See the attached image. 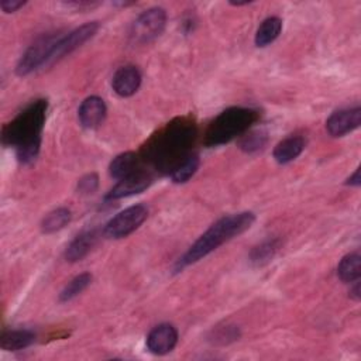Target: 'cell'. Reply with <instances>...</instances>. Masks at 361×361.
<instances>
[{"mask_svg":"<svg viewBox=\"0 0 361 361\" xmlns=\"http://www.w3.org/2000/svg\"><path fill=\"white\" fill-rule=\"evenodd\" d=\"M255 220V216L251 212H241L235 214H228L217 220L212 224L190 247L189 250L179 258L176 264V269H182L190 264L197 262L204 258L216 248H219L226 241L231 240L235 235H240L245 230H248Z\"/></svg>","mask_w":361,"mask_h":361,"instance_id":"obj_1","label":"cell"},{"mask_svg":"<svg viewBox=\"0 0 361 361\" xmlns=\"http://www.w3.org/2000/svg\"><path fill=\"white\" fill-rule=\"evenodd\" d=\"M195 137L193 126L186 120H176L155 137L148 147V155L157 166L171 171L189 154L188 148Z\"/></svg>","mask_w":361,"mask_h":361,"instance_id":"obj_2","label":"cell"},{"mask_svg":"<svg viewBox=\"0 0 361 361\" xmlns=\"http://www.w3.org/2000/svg\"><path fill=\"white\" fill-rule=\"evenodd\" d=\"M47 100H37L24 109L11 123L6 124L1 131L4 145L20 147L25 142L39 140L41 130L47 116Z\"/></svg>","mask_w":361,"mask_h":361,"instance_id":"obj_3","label":"cell"},{"mask_svg":"<svg viewBox=\"0 0 361 361\" xmlns=\"http://www.w3.org/2000/svg\"><path fill=\"white\" fill-rule=\"evenodd\" d=\"M258 120V113L252 109L231 107L220 113L206 133L207 145H220L245 133Z\"/></svg>","mask_w":361,"mask_h":361,"instance_id":"obj_4","label":"cell"},{"mask_svg":"<svg viewBox=\"0 0 361 361\" xmlns=\"http://www.w3.org/2000/svg\"><path fill=\"white\" fill-rule=\"evenodd\" d=\"M166 24V13L161 7H151L142 11L133 23L130 35L137 44H145L159 37Z\"/></svg>","mask_w":361,"mask_h":361,"instance_id":"obj_5","label":"cell"},{"mask_svg":"<svg viewBox=\"0 0 361 361\" xmlns=\"http://www.w3.org/2000/svg\"><path fill=\"white\" fill-rule=\"evenodd\" d=\"M59 38H61L59 35L48 34V35L39 37L34 44H31L27 48V51L21 55V58L16 66L17 75L25 76V75L31 73L32 71H35L37 68L47 65L49 55Z\"/></svg>","mask_w":361,"mask_h":361,"instance_id":"obj_6","label":"cell"},{"mask_svg":"<svg viewBox=\"0 0 361 361\" xmlns=\"http://www.w3.org/2000/svg\"><path fill=\"white\" fill-rule=\"evenodd\" d=\"M148 217V209L144 204H134L116 214L106 226L104 235L107 238H123L135 231Z\"/></svg>","mask_w":361,"mask_h":361,"instance_id":"obj_7","label":"cell"},{"mask_svg":"<svg viewBox=\"0 0 361 361\" xmlns=\"http://www.w3.org/2000/svg\"><path fill=\"white\" fill-rule=\"evenodd\" d=\"M97 30H99V23L90 21V23H86V24L75 28L73 31L68 32L66 35L61 37L58 39V42L55 44L47 65H52L54 62L59 61L65 55H69L71 52H73L75 49L82 47L97 32Z\"/></svg>","mask_w":361,"mask_h":361,"instance_id":"obj_8","label":"cell"},{"mask_svg":"<svg viewBox=\"0 0 361 361\" xmlns=\"http://www.w3.org/2000/svg\"><path fill=\"white\" fill-rule=\"evenodd\" d=\"M361 124V109L353 107V109H344L334 111L326 121V130L331 137H343L355 128H358Z\"/></svg>","mask_w":361,"mask_h":361,"instance_id":"obj_9","label":"cell"},{"mask_svg":"<svg viewBox=\"0 0 361 361\" xmlns=\"http://www.w3.org/2000/svg\"><path fill=\"white\" fill-rule=\"evenodd\" d=\"M178 343V331L172 324L164 323L154 327L147 336V348L155 355L171 353Z\"/></svg>","mask_w":361,"mask_h":361,"instance_id":"obj_10","label":"cell"},{"mask_svg":"<svg viewBox=\"0 0 361 361\" xmlns=\"http://www.w3.org/2000/svg\"><path fill=\"white\" fill-rule=\"evenodd\" d=\"M151 183L149 175H147L142 171H137L133 175H128L117 182L116 186L109 192L106 196L107 199H121L131 195H137L144 192Z\"/></svg>","mask_w":361,"mask_h":361,"instance_id":"obj_11","label":"cell"},{"mask_svg":"<svg viewBox=\"0 0 361 361\" xmlns=\"http://www.w3.org/2000/svg\"><path fill=\"white\" fill-rule=\"evenodd\" d=\"M140 85H141V73L135 66H131V65L118 68L111 79L113 90L121 97L133 96L138 90Z\"/></svg>","mask_w":361,"mask_h":361,"instance_id":"obj_12","label":"cell"},{"mask_svg":"<svg viewBox=\"0 0 361 361\" xmlns=\"http://www.w3.org/2000/svg\"><path fill=\"white\" fill-rule=\"evenodd\" d=\"M79 121L85 128H96L106 117V104L102 97L90 96L85 99L78 111Z\"/></svg>","mask_w":361,"mask_h":361,"instance_id":"obj_13","label":"cell"},{"mask_svg":"<svg viewBox=\"0 0 361 361\" xmlns=\"http://www.w3.org/2000/svg\"><path fill=\"white\" fill-rule=\"evenodd\" d=\"M305 149V140L299 135H292L282 140L274 149V158L278 164H288L296 159Z\"/></svg>","mask_w":361,"mask_h":361,"instance_id":"obj_14","label":"cell"},{"mask_svg":"<svg viewBox=\"0 0 361 361\" xmlns=\"http://www.w3.org/2000/svg\"><path fill=\"white\" fill-rule=\"evenodd\" d=\"M94 243H96L94 231H85V233L79 234L68 245V248L65 251V259L69 262L80 261L82 258H85L89 254V251L92 250Z\"/></svg>","mask_w":361,"mask_h":361,"instance_id":"obj_15","label":"cell"},{"mask_svg":"<svg viewBox=\"0 0 361 361\" xmlns=\"http://www.w3.org/2000/svg\"><path fill=\"white\" fill-rule=\"evenodd\" d=\"M138 169V157L135 152H123L113 158L109 166V172L116 179H123L128 175H133Z\"/></svg>","mask_w":361,"mask_h":361,"instance_id":"obj_16","label":"cell"},{"mask_svg":"<svg viewBox=\"0 0 361 361\" xmlns=\"http://www.w3.org/2000/svg\"><path fill=\"white\" fill-rule=\"evenodd\" d=\"M35 341V334L30 330H8L1 334L0 347L6 351L27 348Z\"/></svg>","mask_w":361,"mask_h":361,"instance_id":"obj_17","label":"cell"},{"mask_svg":"<svg viewBox=\"0 0 361 361\" xmlns=\"http://www.w3.org/2000/svg\"><path fill=\"white\" fill-rule=\"evenodd\" d=\"M282 30V21L278 17H268L265 18L257 30L255 34V45L257 47H267L274 42Z\"/></svg>","mask_w":361,"mask_h":361,"instance_id":"obj_18","label":"cell"},{"mask_svg":"<svg viewBox=\"0 0 361 361\" xmlns=\"http://www.w3.org/2000/svg\"><path fill=\"white\" fill-rule=\"evenodd\" d=\"M337 275L343 282H354L361 275V257L358 252H350L340 261Z\"/></svg>","mask_w":361,"mask_h":361,"instance_id":"obj_19","label":"cell"},{"mask_svg":"<svg viewBox=\"0 0 361 361\" xmlns=\"http://www.w3.org/2000/svg\"><path fill=\"white\" fill-rule=\"evenodd\" d=\"M200 164L199 155L189 154L186 155L172 171H171V179L175 183H185L188 182L197 171Z\"/></svg>","mask_w":361,"mask_h":361,"instance_id":"obj_20","label":"cell"},{"mask_svg":"<svg viewBox=\"0 0 361 361\" xmlns=\"http://www.w3.org/2000/svg\"><path fill=\"white\" fill-rule=\"evenodd\" d=\"M71 210L66 207H59L48 213L41 223V230L47 234L55 233L61 228H63L71 221Z\"/></svg>","mask_w":361,"mask_h":361,"instance_id":"obj_21","label":"cell"},{"mask_svg":"<svg viewBox=\"0 0 361 361\" xmlns=\"http://www.w3.org/2000/svg\"><path fill=\"white\" fill-rule=\"evenodd\" d=\"M278 248H279V240L278 238L267 240V241H264L259 245L252 248V251L250 254V261L257 267L265 265L267 262H269L274 258Z\"/></svg>","mask_w":361,"mask_h":361,"instance_id":"obj_22","label":"cell"},{"mask_svg":"<svg viewBox=\"0 0 361 361\" xmlns=\"http://www.w3.org/2000/svg\"><path fill=\"white\" fill-rule=\"evenodd\" d=\"M92 282V275L87 272H83L80 275H76L72 281H69L66 283V286L62 289V292L59 293V300L61 302H68L71 299H73L75 296H78L79 293H82L89 283Z\"/></svg>","mask_w":361,"mask_h":361,"instance_id":"obj_23","label":"cell"},{"mask_svg":"<svg viewBox=\"0 0 361 361\" xmlns=\"http://www.w3.org/2000/svg\"><path fill=\"white\" fill-rule=\"evenodd\" d=\"M267 142V135L262 131H251L241 137L240 148L245 152H254L261 149Z\"/></svg>","mask_w":361,"mask_h":361,"instance_id":"obj_24","label":"cell"},{"mask_svg":"<svg viewBox=\"0 0 361 361\" xmlns=\"http://www.w3.org/2000/svg\"><path fill=\"white\" fill-rule=\"evenodd\" d=\"M39 147H41V138L30 141V142H25L23 145L17 147L16 152H17L18 161L23 162V164L32 162L37 158L38 152H39Z\"/></svg>","mask_w":361,"mask_h":361,"instance_id":"obj_25","label":"cell"},{"mask_svg":"<svg viewBox=\"0 0 361 361\" xmlns=\"http://www.w3.org/2000/svg\"><path fill=\"white\" fill-rule=\"evenodd\" d=\"M99 185V178L96 173H87L83 178L79 179L78 182V190L83 195H89L93 193L97 189Z\"/></svg>","mask_w":361,"mask_h":361,"instance_id":"obj_26","label":"cell"},{"mask_svg":"<svg viewBox=\"0 0 361 361\" xmlns=\"http://www.w3.org/2000/svg\"><path fill=\"white\" fill-rule=\"evenodd\" d=\"M25 4V1L23 0H1L0 1V7L4 13H14L18 8H21Z\"/></svg>","mask_w":361,"mask_h":361,"instance_id":"obj_27","label":"cell"},{"mask_svg":"<svg viewBox=\"0 0 361 361\" xmlns=\"http://www.w3.org/2000/svg\"><path fill=\"white\" fill-rule=\"evenodd\" d=\"M347 185H351V186H360L361 183V178H360V169H355V172L347 179L345 182Z\"/></svg>","mask_w":361,"mask_h":361,"instance_id":"obj_28","label":"cell"},{"mask_svg":"<svg viewBox=\"0 0 361 361\" xmlns=\"http://www.w3.org/2000/svg\"><path fill=\"white\" fill-rule=\"evenodd\" d=\"M350 298H353L354 300H358L360 299V283L357 282L354 285V288L350 290Z\"/></svg>","mask_w":361,"mask_h":361,"instance_id":"obj_29","label":"cell"}]
</instances>
